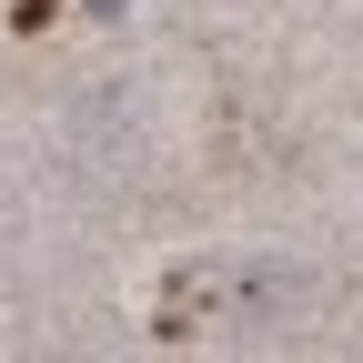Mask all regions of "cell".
Instances as JSON below:
<instances>
[{
  "label": "cell",
  "mask_w": 363,
  "mask_h": 363,
  "mask_svg": "<svg viewBox=\"0 0 363 363\" xmlns=\"http://www.w3.org/2000/svg\"><path fill=\"white\" fill-rule=\"evenodd\" d=\"M91 11H121V0H91Z\"/></svg>",
  "instance_id": "obj_1"
}]
</instances>
